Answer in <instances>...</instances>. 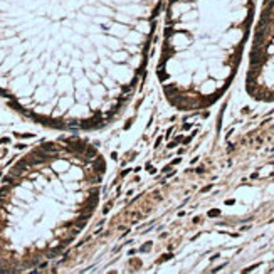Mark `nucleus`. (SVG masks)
I'll return each mask as SVG.
<instances>
[{
  "instance_id": "f257e3e1",
  "label": "nucleus",
  "mask_w": 274,
  "mask_h": 274,
  "mask_svg": "<svg viewBox=\"0 0 274 274\" xmlns=\"http://www.w3.org/2000/svg\"><path fill=\"white\" fill-rule=\"evenodd\" d=\"M257 0H168L157 79L177 111H204L239 78Z\"/></svg>"
},
{
  "instance_id": "f03ea898",
  "label": "nucleus",
  "mask_w": 274,
  "mask_h": 274,
  "mask_svg": "<svg viewBox=\"0 0 274 274\" xmlns=\"http://www.w3.org/2000/svg\"><path fill=\"white\" fill-rule=\"evenodd\" d=\"M241 88L254 104H274V0H261L241 66Z\"/></svg>"
}]
</instances>
